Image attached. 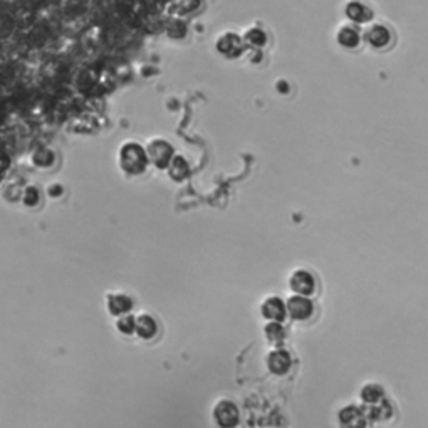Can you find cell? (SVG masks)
<instances>
[{
  "label": "cell",
  "instance_id": "obj_1",
  "mask_svg": "<svg viewBox=\"0 0 428 428\" xmlns=\"http://www.w3.org/2000/svg\"><path fill=\"white\" fill-rule=\"evenodd\" d=\"M363 42L375 51H388L395 44V30L385 22H371L363 30Z\"/></svg>",
  "mask_w": 428,
  "mask_h": 428
},
{
  "label": "cell",
  "instance_id": "obj_2",
  "mask_svg": "<svg viewBox=\"0 0 428 428\" xmlns=\"http://www.w3.org/2000/svg\"><path fill=\"white\" fill-rule=\"evenodd\" d=\"M343 12H345L348 22L356 26H368L375 19V10L366 0H348Z\"/></svg>",
  "mask_w": 428,
  "mask_h": 428
},
{
  "label": "cell",
  "instance_id": "obj_3",
  "mask_svg": "<svg viewBox=\"0 0 428 428\" xmlns=\"http://www.w3.org/2000/svg\"><path fill=\"white\" fill-rule=\"evenodd\" d=\"M245 42L244 37H241L235 32H223L215 42V49L218 54H222L227 59H237L241 57L245 51Z\"/></svg>",
  "mask_w": 428,
  "mask_h": 428
},
{
  "label": "cell",
  "instance_id": "obj_4",
  "mask_svg": "<svg viewBox=\"0 0 428 428\" xmlns=\"http://www.w3.org/2000/svg\"><path fill=\"white\" fill-rule=\"evenodd\" d=\"M285 307H287V316L294 321H307V319L312 318L314 314L316 307L314 303L309 296H299L294 294L287 299L285 303Z\"/></svg>",
  "mask_w": 428,
  "mask_h": 428
},
{
  "label": "cell",
  "instance_id": "obj_5",
  "mask_svg": "<svg viewBox=\"0 0 428 428\" xmlns=\"http://www.w3.org/2000/svg\"><path fill=\"white\" fill-rule=\"evenodd\" d=\"M336 42L339 48L348 49V51H354L363 44V32H361L360 26L356 24H343L338 27L336 30Z\"/></svg>",
  "mask_w": 428,
  "mask_h": 428
},
{
  "label": "cell",
  "instance_id": "obj_6",
  "mask_svg": "<svg viewBox=\"0 0 428 428\" xmlns=\"http://www.w3.org/2000/svg\"><path fill=\"white\" fill-rule=\"evenodd\" d=\"M289 287L292 289L294 294L299 296H311L316 292V277L306 269H298L289 277Z\"/></svg>",
  "mask_w": 428,
  "mask_h": 428
},
{
  "label": "cell",
  "instance_id": "obj_7",
  "mask_svg": "<svg viewBox=\"0 0 428 428\" xmlns=\"http://www.w3.org/2000/svg\"><path fill=\"white\" fill-rule=\"evenodd\" d=\"M265 363H267L269 371H271L272 375L285 376L292 366V356L287 349L276 348L267 354V360H265Z\"/></svg>",
  "mask_w": 428,
  "mask_h": 428
},
{
  "label": "cell",
  "instance_id": "obj_8",
  "mask_svg": "<svg viewBox=\"0 0 428 428\" xmlns=\"http://www.w3.org/2000/svg\"><path fill=\"white\" fill-rule=\"evenodd\" d=\"M214 418L218 427L230 428L237 425L241 414H238V408L235 407L234 402H230V400H221L214 408Z\"/></svg>",
  "mask_w": 428,
  "mask_h": 428
},
{
  "label": "cell",
  "instance_id": "obj_9",
  "mask_svg": "<svg viewBox=\"0 0 428 428\" xmlns=\"http://www.w3.org/2000/svg\"><path fill=\"white\" fill-rule=\"evenodd\" d=\"M261 312L267 321H279L284 323L285 318H287V307H285V303L277 296H272V298H267L262 303Z\"/></svg>",
  "mask_w": 428,
  "mask_h": 428
},
{
  "label": "cell",
  "instance_id": "obj_10",
  "mask_svg": "<svg viewBox=\"0 0 428 428\" xmlns=\"http://www.w3.org/2000/svg\"><path fill=\"white\" fill-rule=\"evenodd\" d=\"M339 425L343 427H366L368 425V418H366L363 407H356V405H349L345 407L338 415Z\"/></svg>",
  "mask_w": 428,
  "mask_h": 428
},
{
  "label": "cell",
  "instance_id": "obj_11",
  "mask_svg": "<svg viewBox=\"0 0 428 428\" xmlns=\"http://www.w3.org/2000/svg\"><path fill=\"white\" fill-rule=\"evenodd\" d=\"M363 410H365L366 418H368V422H381V420L391 418V415H393L391 403L387 402L385 398L378 403L365 405Z\"/></svg>",
  "mask_w": 428,
  "mask_h": 428
},
{
  "label": "cell",
  "instance_id": "obj_12",
  "mask_svg": "<svg viewBox=\"0 0 428 428\" xmlns=\"http://www.w3.org/2000/svg\"><path fill=\"white\" fill-rule=\"evenodd\" d=\"M173 156V148L165 141H156L152 145V158L158 167H168Z\"/></svg>",
  "mask_w": 428,
  "mask_h": 428
},
{
  "label": "cell",
  "instance_id": "obj_13",
  "mask_svg": "<svg viewBox=\"0 0 428 428\" xmlns=\"http://www.w3.org/2000/svg\"><path fill=\"white\" fill-rule=\"evenodd\" d=\"M244 42L245 45H252V48L256 49H262L267 45L269 34L265 32L264 29H261V27H250V29H247V32L244 34Z\"/></svg>",
  "mask_w": 428,
  "mask_h": 428
},
{
  "label": "cell",
  "instance_id": "obj_14",
  "mask_svg": "<svg viewBox=\"0 0 428 428\" xmlns=\"http://www.w3.org/2000/svg\"><path fill=\"white\" fill-rule=\"evenodd\" d=\"M264 334H265V338H267V341L274 343V345H281V343L285 341L287 329H285L284 323L269 321L264 327Z\"/></svg>",
  "mask_w": 428,
  "mask_h": 428
},
{
  "label": "cell",
  "instance_id": "obj_15",
  "mask_svg": "<svg viewBox=\"0 0 428 428\" xmlns=\"http://www.w3.org/2000/svg\"><path fill=\"white\" fill-rule=\"evenodd\" d=\"M385 398V388L378 383H368L361 389V402L365 405H373Z\"/></svg>",
  "mask_w": 428,
  "mask_h": 428
},
{
  "label": "cell",
  "instance_id": "obj_16",
  "mask_svg": "<svg viewBox=\"0 0 428 428\" xmlns=\"http://www.w3.org/2000/svg\"><path fill=\"white\" fill-rule=\"evenodd\" d=\"M188 172H190V168H188V163L185 161V158L176 156L175 160L170 161V173H172V176L175 180L187 179Z\"/></svg>",
  "mask_w": 428,
  "mask_h": 428
},
{
  "label": "cell",
  "instance_id": "obj_17",
  "mask_svg": "<svg viewBox=\"0 0 428 428\" xmlns=\"http://www.w3.org/2000/svg\"><path fill=\"white\" fill-rule=\"evenodd\" d=\"M138 331H140V334L145 339L152 338L156 333V323L152 318H148V316H143L138 321Z\"/></svg>",
  "mask_w": 428,
  "mask_h": 428
}]
</instances>
